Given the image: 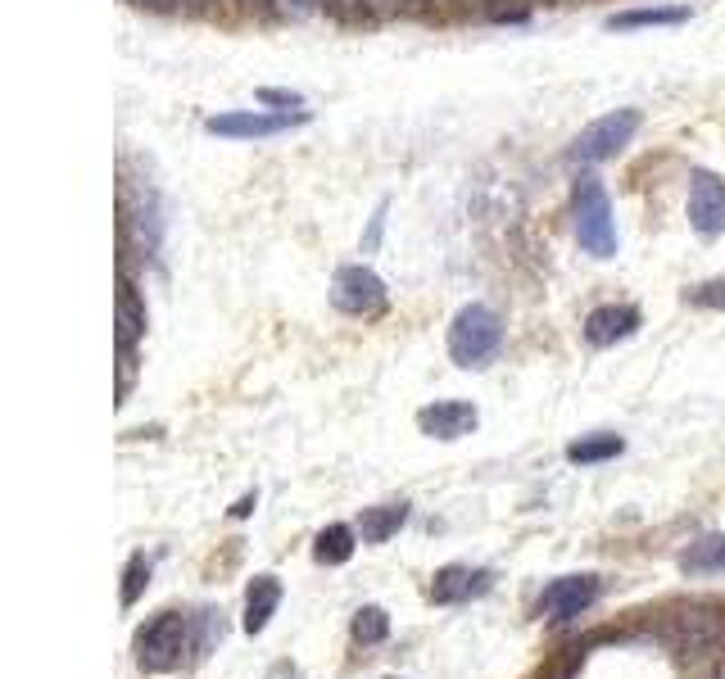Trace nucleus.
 Wrapping results in <instances>:
<instances>
[{
    "mask_svg": "<svg viewBox=\"0 0 725 679\" xmlns=\"http://www.w3.org/2000/svg\"><path fill=\"white\" fill-rule=\"evenodd\" d=\"M599 598V575H562L540 594V616L545 620H576L580 612H590Z\"/></svg>",
    "mask_w": 725,
    "mask_h": 679,
    "instance_id": "7",
    "label": "nucleus"
},
{
    "mask_svg": "<svg viewBox=\"0 0 725 679\" xmlns=\"http://www.w3.org/2000/svg\"><path fill=\"white\" fill-rule=\"evenodd\" d=\"M495 585V571L486 566H445V571H435L431 579V603H441V607H458V603H472L480 594H490Z\"/></svg>",
    "mask_w": 725,
    "mask_h": 679,
    "instance_id": "8",
    "label": "nucleus"
},
{
    "mask_svg": "<svg viewBox=\"0 0 725 679\" xmlns=\"http://www.w3.org/2000/svg\"><path fill=\"white\" fill-rule=\"evenodd\" d=\"M277 607H281V579L277 575H255V585L246 594V635H263Z\"/></svg>",
    "mask_w": 725,
    "mask_h": 679,
    "instance_id": "13",
    "label": "nucleus"
},
{
    "mask_svg": "<svg viewBox=\"0 0 725 679\" xmlns=\"http://www.w3.org/2000/svg\"><path fill=\"white\" fill-rule=\"evenodd\" d=\"M255 503H259V499H255V494H246V499H240V503L231 508V516H236V521H240V516H250V512H255Z\"/></svg>",
    "mask_w": 725,
    "mask_h": 679,
    "instance_id": "24",
    "label": "nucleus"
},
{
    "mask_svg": "<svg viewBox=\"0 0 725 679\" xmlns=\"http://www.w3.org/2000/svg\"><path fill=\"white\" fill-rule=\"evenodd\" d=\"M571 213H576L580 250L594 259H612L617 254V218H612V200L599 177H580L571 186Z\"/></svg>",
    "mask_w": 725,
    "mask_h": 679,
    "instance_id": "3",
    "label": "nucleus"
},
{
    "mask_svg": "<svg viewBox=\"0 0 725 679\" xmlns=\"http://www.w3.org/2000/svg\"><path fill=\"white\" fill-rule=\"evenodd\" d=\"M196 616L182 612H159L151 625L136 635V666L145 675H168L182 666L186 652H196Z\"/></svg>",
    "mask_w": 725,
    "mask_h": 679,
    "instance_id": "2",
    "label": "nucleus"
},
{
    "mask_svg": "<svg viewBox=\"0 0 725 679\" xmlns=\"http://www.w3.org/2000/svg\"><path fill=\"white\" fill-rule=\"evenodd\" d=\"M690 222L698 236H721L725 231V181L707 168L690 173Z\"/></svg>",
    "mask_w": 725,
    "mask_h": 679,
    "instance_id": "6",
    "label": "nucleus"
},
{
    "mask_svg": "<svg viewBox=\"0 0 725 679\" xmlns=\"http://www.w3.org/2000/svg\"><path fill=\"white\" fill-rule=\"evenodd\" d=\"M385 300H391L385 295V281L363 263L341 268L335 281H331V304L341 313H350V317H376L385 309Z\"/></svg>",
    "mask_w": 725,
    "mask_h": 679,
    "instance_id": "5",
    "label": "nucleus"
},
{
    "mask_svg": "<svg viewBox=\"0 0 725 679\" xmlns=\"http://www.w3.org/2000/svg\"><path fill=\"white\" fill-rule=\"evenodd\" d=\"M259 105H290V109H300L304 101H300L296 91H272V86H263V91H259Z\"/></svg>",
    "mask_w": 725,
    "mask_h": 679,
    "instance_id": "22",
    "label": "nucleus"
},
{
    "mask_svg": "<svg viewBox=\"0 0 725 679\" xmlns=\"http://www.w3.org/2000/svg\"><path fill=\"white\" fill-rule=\"evenodd\" d=\"M685 575H725V535H703L681 553Z\"/></svg>",
    "mask_w": 725,
    "mask_h": 679,
    "instance_id": "15",
    "label": "nucleus"
},
{
    "mask_svg": "<svg viewBox=\"0 0 725 679\" xmlns=\"http://www.w3.org/2000/svg\"><path fill=\"white\" fill-rule=\"evenodd\" d=\"M408 521V503H381V508H363L359 516V535L363 544H385L400 535V525Z\"/></svg>",
    "mask_w": 725,
    "mask_h": 679,
    "instance_id": "14",
    "label": "nucleus"
},
{
    "mask_svg": "<svg viewBox=\"0 0 725 679\" xmlns=\"http://www.w3.org/2000/svg\"><path fill=\"white\" fill-rule=\"evenodd\" d=\"M145 585H151V562L136 553V557L127 562V571H123V607H136L141 594H145Z\"/></svg>",
    "mask_w": 725,
    "mask_h": 679,
    "instance_id": "20",
    "label": "nucleus"
},
{
    "mask_svg": "<svg viewBox=\"0 0 725 679\" xmlns=\"http://www.w3.org/2000/svg\"><path fill=\"white\" fill-rule=\"evenodd\" d=\"M476 421H480V412L463 399H441L417 412V430L431 435V440H463V435L476 430Z\"/></svg>",
    "mask_w": 725,
    "mask_h": 679,
    "instance_id": "9",
    "label": "nucleus"
},
{
    "mask_svg": "<svg viewBox=\"0 0 725 679\" xmlns=\"http://www.w3.org/2000/svg\"><path fill=\"white\" fill-rule=\"evenodd\" d=\"M145 331V304L136 300L132 281H118V372H132V349H136V335Z\"/></svg>",
    "mask_w": 725,
    "mask_h": 679,
    "instance_id": "12",
    "label": "nucleus"
},
{
    "mask_svg": "<svg viewBox=\"0 0 725 679\" xmlns=\"http://www.w3.org/2000/svg\"><path fill=\"white\" fill-rule=\"evenodd\" d=\"M504 349V322L495 309L486 304H467L458 309L454 326H449V358L463 367V372H480L490 367Z\"/></svg>",
    "mask_w": 725,
    "mask_h": 679,
    "instance_id": "1",
    "label": "nucleus"
},
{
    "mask_svg": "<svg viewBox=\"0 0 725 679\" xmlns=\"http://www.w3.org/2000/svg\"><path fill=\"white\" fill-rule=\"evenodd\" d=\"M296 123H304V114H218V118H209V132L214 136H231V140H255V136H277V132H286V127H296Z\"/></svg>",
    "mask_w": 725,
    "mask_h": 679,
    "instance_id": "10",
    "label": "nucleus"
},
{
    "mask_svg": "<svg viewBox=\"0 0 725 679\" xmlns=\"http://www.w3.org/2000/svg\"><path fill=\"white\" fill-rule=\"evenodd\" d=\"M350 635H354V644H359V648H376V644L391 639V616H385V607L367 603V607H359V612H354Z\"/></svg>",
    "mask_w": 725,
    "mask_h": 679,
    "instance_id": "18",
    "label": "nucleus"
},
{
    "mask_svg": "<svg viewBox=\"0 0 725 679\" xmlns=\"http://www.w3.org/2000/svg\"><path fill=\"white\" fill-rule=\"evenodd\" d=\"M690 19V10L681 6H653V10H625V14H612L608 28L612 32H635V28H681Z\"/></svg>",
    "mask_w": 725,
    "mask_h": 679,
    "instance_id": "16",
    "label": "nucleus"
},
{
    "mask_svg": "<svg viewBox=\"0 0 725 679\" xmlns=\"http://www.w3.org/2000/svg\"><path fill=\"white\" fill-rule=\"evenodd\" d=\"M685 300L698 304V309H725V281H703V285L690 290Z\"/></svg>",
    "mask_w": 725,
    "mask_h": 679,
    "instance_id": "21",
    "label": "nucleus"
},
{
    "mask_svg": "<svg viewBox=\"0 0 725 679\" xmlns=\"http://www.w3.org/2000/svg\"><path fill=\"white\" fill-rule=\"evenodd\" d=\"M621 449H625L621 435H586V440L567 445V462H576V467H594V462L621 458Z\"/></svg>",
    "mask_w": 725,
    "mask_h": 679,
    "instance_id": "17",
    "label": "nucleus"
},
{
    "mask_svg": "<svg viewBox=\"0 0 725 679\" xmlns=\"http://www.w3.org/2000/svg\"><path fill=\"white\" fill-rule=\"evenodd\" d=\"M640 322L644 317L631 304H603V309H594L586 317V340H590V345H599V349H608V345H617V340H631L640 331Z\"/></svg>",
    "mask_w": 725,
    "mask_h": 679,
    "instance_id": "11",
    "label": "nucleus"
},
{
    "mask_svg": "<svg viewBox=\"0 0 725 679\" xmlns=\"http://www.w3.org/2000/svg\"><path fill=\"white\" fill-rule=\"evenodd\" d=\"M313 557H318L322 566L350 562V557H354V530H350V525H327L322 535L313 540Z\"/></svg>",
    "mask_w": 725,
    "mask_h": 679,
    "instance_id": "19",
    "label": "nucleus"
},
{
    "mask_svg": "<svg viewBox=\"0 0 725 679\" xmlns=\"http://www.w3.org/2000/svg\"><path fill=\"white\" fill-rule=\"evenodd\" d=\"M635 132H640V109L603 114V118H594L586 132L571 140L567 159H571V164H608V159H617L625 145L635 140Z\"/></svg>",
    "mask_w": 725,
    "mask_h": 679,
    "instance_id": "4",
    "label": "nucleus"
},
{
    "mask_svg": "<svg viewBox=\"0 0 725 679\" xmlns=\"http://www.w3.org/2000/svg\"><path fill=\"white\" fill-rule=\"evenodd\" d=\"M381 227H385V205L376 209V218H372V231H367V240H363V250H372L376 240H381Z\"/></svg>",
    "mask_w": 725,
    "mask_h": 679,
    "instance_id": "23",
    "label": "nucleus"
}]
</instances>
